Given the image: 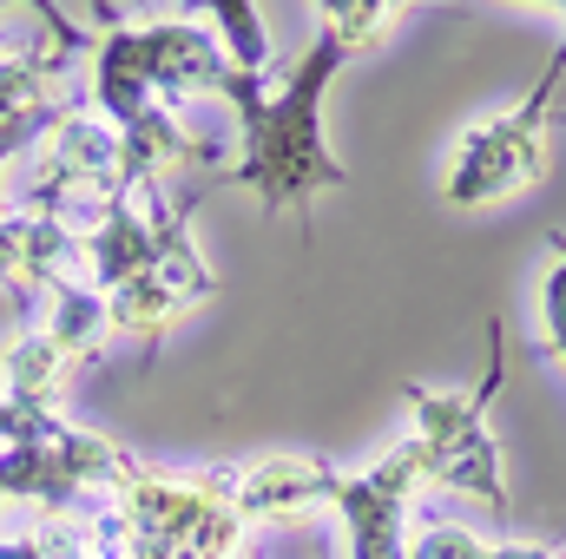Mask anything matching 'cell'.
Listing matches in <instances>:
<instances>
[{
  "label": "cell",
  "mask_w": 566,
  "mask_h": 559,
  "mask_svg": "<svg viewBox=\"0 0 566 559\" xmlns=\"http://www.w3.org/2000/svg\"><path fill=\"white\" fill-rule=\"evenodd\" d=\"M343 66H349V46L323 27L310 40V53H296V66L283 73L277 99H264V80L244 73L231 86V106L244 119V158L231 171H218V184L258 191L264 211H296L310 224V198L349 184V165L329 158V145H323V93Z\"/></svg>",
  "instance_id": "cell-1"
},
{
  "label": "cell",
  "mask_w": 566,
  "mask_h": 559,
  "mask_svg": "<svg viewBox=\"0 0 566 559\" xmlns=\"http://www.w3.org/2000/svg\"><path fill=\"white\" fill-rule=\"evenodd\" d=\"M507 389V356H501V323H488V376L468 395H434L422 382H402V402L416 409V441L428 454V481L488 500L507 514V481H501V441L488 428L494 395Z\"/></svg>",
  "instance_id": "cell-2"
},
{
  "label": "cell",
  "mask_w": 566,
  "mask_h": 559,
  "mask_svg": "<svg viewBox=\"0 0 566 559\" xmlns=\"http://www.w3.org/2000/svg\"><path fill=\"white\" fill-rule=\"evenodd\" d=\"M566 73V40L554 46L547 73L534 80V93L514 106V113H494L481 126H468L454 145V165L441 178V204L454 211H474V204H501L527 184L547 178V126H554V93H560Z\"/></svg>",
  "instance_id": "cell-3"
},
{
  "label": "cell",
  "mask_w": 566,
  "mask_h": 559,
  "mask_svg": "<svg viewBox=\"0 0 566 559\" xmlns=\"http://www.w3.org/2000/svg\"><path fill=\"white\" fill-rule=\"evenodd\" d=\"M126 467H133V454L113 447L106 434L60 428V434H46V441L0 447V494H13V500H40V507L60 520V514H73L80 494L113 487Z\"/></svg>",
  "instance_id": "cell-4"
},
{
  "label": "cell",
  "mask_w": 566,
  "mask_h": 559,
  "mask_svg": "<svg viewBox=\"0 0 566 559\" xmlns=\"http://www.w3.org/2000/svg\"><path fill=\"white\" fill-rule=\"evenodd\" d=\"M428 481V454L422 441L409 434L402 447H389L376 467L363 474H336L329 467V487L323 500L343 514V534H349V559H409L402 540V514H409V494Z\"/></svg>",
  "instance_id": "cell-5"
},
{
  "label": "cell",
  "mask_w": 566,
  "mask_h": 559,
  "mask_svg": "<svg viewBox=\"0 0 566 559\" xmlns=\"http://www.w3.org/2000/svg\"><path fill=\"white\" fill-rule=\"evenodd\" d=\"M139 33V60H145V80L151 93L171 106V99H191V93H224L244 80V66H231L224 40L198 20H145L133 27Z\"/></svg>",
  "instance_id": "cell-6"
},
{
  "label": "cell",
  "mask_w": 566,
  "mask_h": 559,
  "mask_svg": "<svg viewBox=\"0 0 566 559\" xmlns=\"http://www.w3.org/2000/svg\"><path fill=\"white\" fill-rule=\"evenodd\" d=\"M231 481V507L244 520H283V514H303L323 500L329 487V461H310V454H271L258 467H224Z\"/></svg>",
  "instance_id": "cell-7"
},
{
  "label": "cell",
  "mask_w": 566,
  "mask_h": 559,
  "mask_svg": "<svg viewBox=\"0 0 566 559\" xmlns=\"http://www.w3.org/2000/svg\"><path fill=\"white\" fill-rule=\"evenodd\" d=\"M80 244H86V264H93V289H99V296L119 289V283H133V277H145V271L158 264L151 218L133 211V191H119V198L80 231Z\"/></svg>",
  "instance_id": "cell-8"
},
{
  "label": "cell",
  "mask_w": 566,
  "mask_h": 559,
  "mask_svg": "<svg viewBox=\"0 0 566 559\" xmlns=\"http://www.w3.org/2000/svg\"><path fill=\"white\" fill-rule=\"evenodd\" d=\"M0 369H7V395H13V402L53 409V402H60V389H66L73 356H66L46 329H20V336H13V349L0 356Z\"/></svg>",
  "instance_id": "cell-9"
},
{
  "label": "cell",
  "mask_w": 566,
  "mask_h": 559,
  "mask_svg": "<svg viewBox=\"0 0 566 559\" xmlns=\"http://www.w3.org/2000/svg\"><path fill=\"white\" fill-rule=\"evenodd\" d=\"M185 309H191V303H185V296H178L165 277H158V271L119 283V289H106V316H113V329H133V336H145V356L165 342V329H171Z\"/></svg>",
  "instance_id": "cell-10"
},
{
  "label": "cell",
  "mask_w": 566,
  "mask_h": 559,
  "mask_svg": "<svg viewBox=\"0 0 566 559\" xmlns=\"http://www.w3.org/2000/svg\"><path fill=\"white\" fill-rule=\"evenodd\" d=\"M46 289H53V323H46V336H53L73 362L99 356V342H106V329H113L106 296H99V289H86V283H73V277H53Z\"/></svg>",
  "instance_id": "cell-11"
},
{
  "label": "cell",
  "mask_w": 566,
  "mask_h": 559,
  "mask_svg": "<svg viewBox=\"0 0 566 559\" xmlns=\"http://www.w3.org/2000/svg\"><path fill=\"white\" fill-rule=\"evenodd\" d=\"M185 7H198V13H211L218 20V40H224V53H231V66H244V73H271V33H264V20H258V0H185Z\"/></svg>",
  "instance_id": "cell-12"
},
{
  "label": "cell",
  "mask_w": 566,
  "mask_h": 559,
  "mask_svg": "<svg viewBox=\"0 0 566 559\" xmlns=\"http://www.w3.org/2000/svg\"><path fill=\"white\" fill-rule=\"evenodd\" d=\"M66 66V53H7L0 60V126L20 119V113H40L53 106L46 99V80Z\"/></svg>",
  "instance_id": "cell-13"
},
{
  "label": "cell",
  "mask_w": 566,
  "mask_h": 559,
  "mask_svg": "<svg viewBox=\"0 0 566 559\" xmlns=\"http://www.w3.org/2000/svg\"><path fill=\"white\" fill-rule=\"evenodd\" d=\"M547 244H554V271L541 289V323H547V356H560L566 369V231H554Z\"/></svg>",
  "instance_id": "cell-14"
},
{
  "label": "cell",
  "mask_w": 566,
  "mask_h": 559,
  "mask_svg": "<svg viewBox=\"0 0 566 559\" xmlns=\"http://www.w3.org/2000/svg\"><path fill=\"white\" fill-rule=\"evenodd\" d=\"M409 559H488V547L468 527H428L409 540Z\"/></svg>",
  "instance_id": "cell-15"
},
{
  "label": "cell",
  "mask_w": 566,
  "mask_h": 559,
  "mask_svg": "<svg viewBox=\"0 0 566 559\" xmlns=\"http://www.w3.org/2000/svg\"><path fill=\"white\" fill-rule=\"evenodd\" d=\"M0 7H13V0H0ZM20 7H33V13H40V27L53 33V46H60V53H93V33H86V27H73V20L60 13V0H20Z\"/></svg>",
  "instance_id": "cell-16"
},
{
  "label": "cell",
  "mask_w": 566,
  "mask_h": 559,
  "mask_svg": "<svg viewBox=\"0 0 566 559\" xmlns=\"http://www.w3.org/2000/svg\"><path fill=\"white\" fill-rule=\"evenodd\" d=\"M488 559H560L554 547H527V540H507V547H488Z\"/></svg>",
  "instance_id": "cell-17"
},
{
  "label": "cell",
  "mask_w": 566,
  "mask_h": 559,
  "mask_svg": "<svg viewBox=\"0 0 566 559\" xmlns=\"http://www.w3.org/2000/svg\"><path fill=\"white\" fill-rule=\"evenodd\" d=\"M0 559H46V540H0Z\"/></svg>",
  "instance_id": "cell-18"
},
{
  "label": "cell",
  "mask_w": 566,
  "mask_h": 559,
  "mask_svg": "<svg viewBox=\"0 0 566 559\" xmlns=\"http://www.w3.org/2000/svg\"><path fill=\"white\" fill-rule=\"evenodd\" d=\"M527 7H554V13H566V0H527Z\"/></svg>",
  "instance_id": "cell-19"
},
{
  "label": "cell",
  "mask_w": 566,
  "mask_h": 559,
  "mask_svg": "<svg viewBox=\"0 0 566 559\" xmlns=\"http://www.w3.org/2000/svg\"><path fill=\"white\" fill-rule=\"evenodd\" d=\"M66 559H86V553H66Z\"/></svg>",
  "instance_id": "cell-20"
},
{
  "label": "cell",
  "mask_w": 566,
  "mask_h": 559,
  "mask_svg": "<svg viewBox=\"0 0 566 559\" xmlns=\"http://www.w3.org/2000/svg\"><path fill=\"white\" fill-rule=\"evenodd\" d=\"M560 126H566V113H560Z\"/></svg>",
  "instance_id": "cell-21"
}]
</instances>
